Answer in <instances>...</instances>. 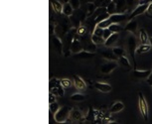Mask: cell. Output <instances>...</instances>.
<instances>
[{
	"mask_svg": "<svg viewBox=\"0 0 152 124\" xmlns=\"http://www.w3.org/2000/svg\"><path fill=\"white\" fill-rule=\"evenodd\" d=\"M60 107H61V106H60L59 103H58L57 101L53 102V103H50V106H49L50 112L53 113V114H55V113H56L58 110L60 109Z\"/></svg>",
	"mask_w": 152,
	"mask_h": 124,
	"instance_id": "cell-31",
	"label": "cell"
},
{
	"mask_svg": "<svg viewBox=\"0 0 152 124\" xmlns=\"http://www.w3.org/2000/svg\"><path fill=\"white\" fill-rule=\"evenodd\" d=\"M71 100L72 101H77V102H81V101H83V100H86V96L85 95V94H83V93H74V94H72L71 95Z\"/></svg>",
	"mask_w": 152,
	"mask_h": 124,
	"instance_id": "cell-27",
	"label": "cell"
},
{
	"mask_svg": "<svg viewBox=\"0 0 152 124\" xmlns=\"http://www.w3.org/2000/svg\"><path fill=\"white\" fill-rule=\"evenodd\" d=\"M106 10H107V13H108L109 15L114 14V13L116 12V10H117L116 2H115L114 0H111V1L108 3V5L106 6Z\"/></svg>",
	"mask_w": 152,
	"mask_h": 124,
	"instance_id": "cell-24",
	"label": "cell"
},
{
	"mask_svg": "<svg viewBox=\"0 0 152 124\" xmlns=\"http://www.w3.org/2000/svg\"><path fill=\"white\" fill-rule=\"evenodd\" d=\"M70 117L72 118L74 121H83V120H85V118H83V114L78 109H77V108L72 109Z\"/></svg>",
	"mask_w": 152,
	"mask_h": 124,
	"instance_id": "cell-15",
	"label": "cell"
},
{
	"mask_svg": "<svg viewBox=\"0 0 152 124\" xmlns=\"http://www.w3.org/2000/svg\"><path fill=\"white\" fill-rule=\"evenodd\" d=\"M123 108H124V105H123L122 102L116 101L111 105V108H109V112H111V113H118V112L121 111Z\"/></svg>",
	"mask_w": 152,
	"mask_h": 124,
	"instance_id": "cell-18",
	"label": "cell"
},
{
	"mask_svg": "<svg viewBox=\"0 0 152 124\" xmlns=\"http://www.w3.org/2000/svg\"><path fill=\"white\" fill-rule=\"evenodd\" d=\"M108 17H109V14H108V13H107V11H106V12L101 13V15H98V16L95 19V21H96V24H98V23H99V22H101V21H103V20H104V19H106V18H108Z\"/></svg>",
	"mask_w": 152,
	"mask_h": 124,
	"instance_id": "cell-34",
	"label": "cell"
},
{
	"mask_svg": "<svg viewBox=\"0 0 152 124\" xmlns=\"http://www.w3.org/2000/svg\"><path fill=\"white\" fill-rule=\"evenodd\" d=\"M136 38L135 36L131 34L127 37L126 39V48H127V51H128V54L130 55V58H131L133 64H134V68H136V62H135V58H134V55L136 54L135 51H136Z\"/></svg>",
	"mask_w": 152,
	"mask_h": 124,
	"instance_id": "cell-3",
	"label": "cell"
},
{
	"mask_svg": "<svg viewBox=\"0 0 152 124\" xmlns=\"http://www.w3.org/2000/svg\"><path fill=\"white\" fill-rule=\"evenodd\" d=\"M147 83L149 84H152V72H151V75L149 76V78H147Z\"/></svg>",
	"mask_w": 152,
	"mask_h": 124,
	"instance_id": "cell-42",
	"label": "cell"
},
{
	"mask_svg": "<svg viewBox=\"0 0 152 124\" xmlns=\"http://www.w3.org/2000/svg\"><path fill=\"white\" fill-rule=\"evenodd\" d=\"M72 110L68 106L60 107V109L54 114V119L58 123H65L66 120L70 117V113Z\"/></svg>",
	"mask_w": 152,
	"mask_h": 124,
	"instance_id": "cell-4",
	"label": "cell"
},
{
	"mask_svg": "<svg viewBox=\"0 0 152 124\" xmlns=\"http://www.w3.org/2000/svg\"><path fill=\"white\" fill-rule=\"evenodd\" d=\"M111 34H112V32H111V30H109V29L108 28H106V29H104V31H103V38H104V40H106V39L107 38H108V37L109 36H111Z\"/></svg>",
	"mask_w": 152,
	"mask_h": 124,
	"instance_id": "cell-40",
	"label": "cell"
},
{
	"mask_svg": "<svg viewBox=\"0 0 152 124\" xmlns=\"http://www.w3.org/2000/svg\"><path fill=\"white\" fill-rule=\"evenodd\" d=\"M62 86L61 80H59V78H52L51 80H50V83H49V88L50 89L57 88V86Z\"/></svg>",
	"mask_w": 152,
	"mask_h": 124,
	"instance_id": "cell-28",
	"label": "cell"
},
{
	"mask_svg": "<svg viewBox=\"0 0 152 124\" xmlns=\"http://www.w3.org/2000/svg\"><path fill=\"white\" fill-rule=\"evenodd\" d=\"M56 95L53 94L52 92H50L49 93V103H53V102L56 101Z\"/></svg>",
	"mask_w": 152,
	"mask_h": 124,
	"instance_id": "cell-41",
	"label": "cell"
},
{
	"mask_svg": "<svg viewBox=\"0 0 152 124\" xmlns=\"http://www.w3.org/2000/svg\"><path fill=\"white\" fill-rule=\"evenodd\" d=\"M149 44H150L151 46H152V37H150V38H149Z\"/></svg>",
	"mask_w": 152,
	"mask_h": 124,
	"instance_id": "cell-45",
	"label": "cell"
},
{
	"mask_svg": "<svg viewBox=\"0 0 152 124\" xmlns=\"http://www.w3.org/2000/svg\"><path fill=\"white\" fill-rule=\"evenodd\" d=\"M52 44H53L55 51H56L60 56H63V55H64V51H63L64 44H63L61 38H60L59 36H57V34L52 36Z\"/></svg>",
	"mask_w": 152,
	"mask_h": 124,
	"instance_id": "cell-7",
	"label": "cell"
},
{
	"mask_svg": "<svg viewBox=\"0 0 152 124\" xmlns=\"http://www.w3.org/2000/svg\"><path fill=\"white\" fill-rule=\"evenodd\" d=\"M152 46L150 44H141L139 47L136 48V51L135 53L137 55H141V54H145V53L149 52L151 50Z\"/></svg>",
	"mask_w": 152,
	"mask_h": 124,
	"instance_id": "cell-19",
	"label": "cell"
},
{
	"mask_svg": "<svg viewBox=\"0 0 152 124\" xmlns=\"http://www.w3.org/2000/svg\"><path fill=\"white\" fill-rule=\"evenodd\" d=\"M118 40V33H112L108 38L106 39L104 42V46L106 47H111L112 45L116 43V41Z\"/></svg>",
	"mask_w": 152,
	"mask_h": 124,
	"instance_id": "cell-17",
	"label": "cell"
},
{
	"mask_svg": "<svg viewBox=\"0 0 152 124\" xmlns=\"http://www.w3.org/2000/svg\"><path fill=\"white\" fill-rule=\"evenodd\" d=\"M69 2H70V4L72 5V7L75 10L80 9L81 3H82V2H81V0H69Z\"/></svg>",
	"mask_w": 152,
	"mask_h": 124,
	"instance_id": "cell-35",
	"label": "cell"
},
{
	"mask_svg": "<svg viewBox=\"0 0 152 124\" xmlns=\"http://www.w3.org/2000/svg\"><path fill=\"white\" fill-rule=\"evenodd\" d=\"M146 15H147L148 17L152 18V2H149L148 4V7H147V10H146Z\"/></svg>",
	"mask_w": 152,
	"mask_h": 124,
	"instance_id": "cell-38",
	"label": "cell"
},
{
	"mask_svg": "<svg viewBox=\"0 0 152 124\" xmlns=\"http://www.w3.org/2000/svg\"><path fill=\"white\" fill-rule=\"evenodd\" d=\"M86 8H88V10H86V17L88 18L95 13L98 7H96V5L95 4V2H88V3L86 4Z\"/></svg>",
	"mask_w": 152,
	"mask_h": 124,
	"instance_id": "cell-23",
	"label": "cell"
},
{
	"mask_svg": "<svg viewBox=\"0 0 152 124\" xmlns=\"http://www.w3.org/2000/svg\"><path fill=\"white\" fill-rule=\"evenodd\" d=\"M86 32H88V28H86V26H83V25H80L77 29V34L81 37L85 36L86 34Z\"/></svg>",
	"mask_w": 152,
	"mask_h": 124,
	"instance_id": "cell-33",
	"label": "cell"
},
{
	"mask_svg": "<svg viewBox=\"0 0 152 124\" xmlns=\"http://www.w3.org/2000/svg\"><path fill=\"white\" fill-rule=\"evenodd\" d=\"M118 62H119V65L121 66V67H123L124 68H126V70H130V68H131L130 61L125 55L118 58Z\"/></svg>",
	"mask_w": 152,
	"mask_h": 124,
	"instance_id": "cell-20",
	"label": "cell"
},
{
	"mask_svg": "<svg viewBox=\"0 0 152 124\" xmlns=\"http://www.w3.org/2000/svg\"><path fill=\"white\" fill-rule=\"evenodd\" d=\"M148 4L149 3H144V4H139V5H138V6L136 7V8L131 12V14L128 16V20H132L134 17L138 16V15L143 14V13H145L146 10H147Z\"/></svg>",
	"mask_w": 152,
	"mask_h": 124,
	"instance_id": "cell-9",
	"label": "cell"
},
{
	"mask_svg": "<svg viewBox=\"0 0 152 124\" xmlns=\"http://www.w3.org/2000/svg\"><path fill=\"white\" fill-rule=\"evenodd\" d=\"M74 86L75 88L78 89V91H83V89H86V88H88V86H86V81L83 80L81 76H78L77 75L74 76Z\"/></svg>",
	"mask_w": 152,
	"mask_h": 124,
	"instance_id": "cell-12",
	"label": "cell"
},
{
	"mask_svg": "<svg viewBox=\"0 0 152 124\" xmlns=\"http://www.w3.org/2000/svg\"><path fill=\"white\" fill-rule=\"evenodd\" d=\"M101 55L107 61H117V59H118V57L115 56V54L113 53V51H112V49L101 50Z\"/></svg>",
	"mask_w": 152,
	"mask_h": 124,
	"instance_id": "cell-13",
	"label": "cell"
},
{
	"mask_svg": "<svg viewBox=\"0 0 152 124\" xmlns=\"http://www.w3.org/2000/svg\"><path fill=\"white\" fill-rule=\"evenodd\" d=\"M73 83H74V81H72L71 80H69V78H62L61 80V84L64 88H71V86H73Z\"/></svg>",
	"mask_w": 152,
	"mask_h": 124,
	"instance_id": "cell-30",
	"label": "cell"
},
{
	"mask_svg": "<svg viewBox=\"0 0 152 124\" xmlns=\"http://www.w3.org/2000/svg\"><path fill=\"white\" fill-rule=\"evenodd\" d=\"M83 50H86V51H88V52H91V53H96V44H95L93 42H91V43L88 44Z\"/></svg>",
	"mask_w": 152,
	"mask_h": 124,
	"instance_id": "cell-36",
	"label": "cell"
},
{
	"mask_svg": "<svg viewBox=\"0 0 152 124\" xmlns=\"http://www.w3.org/2000/svg\"><path fill=\"white\" fill-rule=\"evenodd\" d=\"M139 41L141 44H147L149 42L148 34L145 31V29H143V28H141L139 30Z\"/></svg>",
	"mask_w": 152,
	"mask_h": 124,
	"instance_id": "cell-22",
	"label": "cell"
},
{
	"mask_svg": "<svg viewBox=\"0 0 152 124\" xmlns=\"http://www.w3.org/2000/svg\"><path fill=\"white\" fill-rule=\"evenodd\" d=\"M60 2H62L63 4H65V3H67V2H69V0H59Z\"/></svg>",
	"mask_w": 152,
	"mask_h": 124,
	"instance_id": "cell-44",
	"label": "cell"
},
{
	"mask_svg": "<svg viewBox=\"0 0 152 124\" xmlns=\"http://www.w3.org/2000/svg\"><path fill=\"white\" fill-rule=\"evenodd\" d=\"M151 88H152V86H151Z\"/></svg>",
	"mask_w": 152,
	"mask_h": 124,
	"instance_id": "cell-48",
	"label": "cell"
},
{
	"mask_svg": "<svg viewBox=\"0 0 152 124\" xmlns=\"http://www.w3.org/2000/svg\"><path fill=\"white\" fill-rule=\"evenodd\" d=\"M117 67V62L116 61H107L101 66V72L103 75H109Z\"/></svg>",
	"mask_w": 152,
	"mask_h": 124,
	"instance_id": "cell-6",
	"label": "cell"
},
{
	"mask_svg": "<svg viewBox=\"0 0 152 124\" xmlns=\"http://www.w3.org/2000/svg\"><path fill=\"white\" fill-rule=\"evenodd\" d=\"M83 50V47L82 45V42L78 39V35L76 34L74 36V40H73V43H72V46H71V52H73L74 54L76 53H78L81 51Z\"/></svg>",
	"mask_w": 152,
	"mask_h": 124,
	"instance_id": "cell-11",
	"label": "cell"
},
{
	"mask_svg": "<svg viewBox=\"0 0 152 124\" xmlns=\"http://www.w3.org/2000/svg\"><path fill=\"white\" fill-rule=\"evenodd\" d=\"M93 88H95L96 91L103 92V93H107V92L111 91V86L109 83H103V81H95L93 83Z\"/></svg>",
	"mask_w": 152,
	"mask_h": 124,
	"instance_id": "cell-8",
	"label": "cell"
},
{
	"mask_svg": "<svg viewBox=\"0 0 152 124\" xmlns=\"http://www.w3.org/2000/svg\"><path fill=\"white\" fill-rule=\"evenodd\" d=\"M108 29L111 31L112 33H119V32H121L122 30H124V29L122 28L118 23H113V24H111L108 27Z\"/></svg>",
	"mask_w": 152,
	"mask_h": 124,
	"instance_id": "cell-29",
	"label": "cell"
},
{
	"mask_svg": "<svg viewBox=\"0 0 152 124\" xmlns=\"http://www.w3.org/2000/svg\"><path fill=\"white\" fill-rule=\"evenodd\" d=\"M86 1V0H81V2H82V3H85Z\"/></svg>",
	"mask_w": 152,
	"mask_h": 124,
	"instance_id": "cell-46",
	"label": "cell"
},
{
	"mask_svg": "<svg viewBox=\"0 0 152 124\" xmlns=\"http://www.w3.org/2000/svg\"><path fill=\"white\" fill-rule=\"evenodd\" d=\"M112 51L115 54V56L118 58L125 55V51L122 48H120V47H114V48H112Z\"/></svg>",
	"mask_w": 152,
	"mask_h": 124,
	"instance_id": "cell-32",
	"label": "cell"
},
{
	"mask_svg": "<svg viewBox=\"0 0 152 124\" xmlns=\"http://www.w3.org/2000/svg\"><path fill=\"white\" fill-rule=\"evenodd\" d=\"M88 2H95L96 0H88Z\"/></svg>",
	"mask_w": 152,
	"mask_h": 124,
	"instance_id": "cell-47",
	"label": "cell"
},
{
	"mask_svg": "<svg viewBox=\"0 0 152 124\" xmlns=\"http://www.w3.org/2000/svg\"><path fill=\"white\" fill-rule=\"evenodd\" d=\"M51 5L52 8L56 13H58V14L63 13V6H64V4L62 2H60L59 0H51Z\"/></svg>",
	"mask_w": 152,
	"mask_h": 124,
	"instance_id": "cell-16",
	"label": "cell"
},
{
	"mask_svg": "<svg viewBox=\"0 0 152 124\" xmlns=\"http://www.w3.org/2000/svg\"><path fill=\"white\" fill-rule=\"evenodd\" d=\"M56 28L57 27H55V25L53 24V23H50V36H53L56 34Z\"/></svg>",
	"mask_w": 152,
	"mask_h": 124,
	"instance_id": "cell-39",
	"label": "cell"
},
{
	"mask_svg": "<svg viewBox=\"0 0 152 124\" xmlns=\"http://www.w3.org/2000/svg\"><path fill=\"white\" fill-rule=\"evenodd\" d=\"M137 21L136 20H129V22L127 23L126 25H125L124 27V31H127V32H129L130 34H135L136 30H137Z\"/></svg>",
	"mask_w": 152,
	"mask_h": 124,
	"instance_id": "cell-14",
	"label": "cell"
},
{
	"mask_svg": "<svg viewBox=\"0 0 152 124\" xmlns=\"http://www.w3.org/2000/svg\"><path fill=\"white\" fill-rule=\"evenodd\" d=\"M95 56H96V53H91V52L86 51V50H83V51L76 53V54L73 55V58L76 60H90Z\"/></svg>",
	"mask_w": 152,
	"mask_h": 124,
	"instance_id": "cell-10",
	"label": "cell"
},
{
	"mask_svg": "<svg viewBox=\"0 0 152 124\" xmlns=\"http://www.w3.org/2000/svg\"><path fill=\"white\" fill-rule=\"evenodd\" d=\"M125 18H126V14H125L124 12L123 13H114V14L109 15L108 18H106V19H104L103 21H101L99 23H98L96 26L99 28L106 29L111 24H113V23H119V22H121V21H123Z\"/></svg>",
	"mask_w": 152,
	"mask_h": 124,
	"instance_id": "cell-1",
	"label": "cell"
},
{
	"mask_svg": "<svg viewBox=\"0 0 152 124\" xmlns=\"http://www.w3.org/2000/svg\"><path fill=\"white\" fill-rule=\"evenodd\" d=\"M149 0H138V2H139V4H144V3H148Z\"/></svg>",
	"mask_w": 152,
	"mask_h": 124,
	"instance_id": "cell-43",
	"label": "cell"
},
{
	"mask_svg": "<svg viewBox=\"0 0 152 124\" xmlns=\"http://www.w3.org/2000/svg\"><path fill=\"white\" fill-rule=\"evenodd\" d=\"M103 31H104V29L99 28V27H98V26H96V27L95 28V30L93 31V33H91V34H96V35H98V36L103 37Z\"/></svg>",
	"mask_w": 152,
	"mask_h": 124,
	"instance_id": "cell-37",
	"label": "cell"
},
{
	"mask_svg": "<svg viewBox=\"0 0 152 124\" xmlns=\"http://www.w3.org/2000/svg\"><path fill=\"white\" fill-rule=\"evenodd\" d=\"M152 70H146V71H141L134 68L133 71H131V78L135 81H142V80H147L149 78V76L151 75Z\"/></svg>",
	"mask_w": 152,
	"mask_h": 124,
	"instance_id": "cell-5",
	"label": "cell"
},
{
	"mask_svg": "<svg viewBox=\"0 0 152 124\" xmlns=\"http://www.w3.org/2000/svg\"><path fill=\"white\" fill-rule=\"evenodd\" d=\"M50 92H52L53 94H55L57 97L58 96H64L65 95V91H64V88L62 86H57V88H54L52 89H50Z\"/></svg>",
	"mask_w": 152,
	"mask_h": 124,
	"instance_id": "cell-25",
	"label": "cell"
},
{
	"mask_svg": "<svg viewBox=\"0 0 152 124\" xmlns=\"http://www.w3.org/2000/svg\"><path fill=\"white\" fill-rule=\"evenodd\" d=\"M91 42H93V43L96 45H103V44L104 45V42H106L103 37L96 35V34H91Z\"/></svg>",
	"mask_w": 152,
	"mask_h": 124,
	"instance_id": "cell-26",
	"label": "cell"
},
{
	"mask_svg": "<svg viewBox=\"0 0 152 124\" xmlns=\"http://www.w3.org/2000/svg\"><path fill=\"white\" fill-rule=\"evenodd\" d=\"M74 10L75 9L72 7V5L70 4V2H67V3H65L64 6H63V14L67 17H71L73 15Z\"/></svg>",
	"mask_w": 152,
	"mask_h": 124,
	"instance_id": "cell-21",
	"label": "cell"
},
{
	"mask_svg": "<svg viewBox=\"0 0 152 124\" xmlns=\"http://www.w3.org/2000/svg\"><path fill=\"white\" fill-rule=\"evenodd\" d=\"M138 106H139V111L140 114L142 116L144 121L148 120V115H149V108L146 98L144 97L142 92H138Z\"/></svg>",
	"mask_w": 152,
	"mask_h": 124,
	"instance_id": "cell-2",
	"label": "cell"
}]
</instances>
